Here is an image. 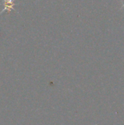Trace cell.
<instances>
[{
  "label": "cell",
  "mask_w": 124,
  "mask_h": 125,
  "mask_svg": "<svg viewBox=\"0 0 124 125\" xmlns=\"http://www.w3.org/2000/svg\"><path fill=\"white\" fill-rule=\"evenodd\" d=\"M0 4H1L3 6V9L0 12V15L4 12H7V14H9L12 10L16 11L14 8V6H15V0H2V1L1 2Z\"/></svg>",
  "instance_id": "6da1fadb"
},
{
  "label": "cell",
  "mask_w": 124,
  "mask_h": 125,
  "mask_svg": "<svg viewBox=\"0 0 124 125\" xmlns=\"http://www.w3.org/2000/svg\"><path fill=\"white\" fill-rule=\"evenodd\" d=\"M123 4H124V0H123Z\"/></svg>",
  "instance_id": "7a4b0ae2"
}]
</instances>
